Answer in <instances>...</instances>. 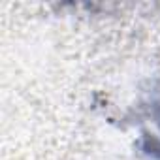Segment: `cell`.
<instances>
[{
	"label": "cell",
	"instance_id": "1",
	"mask_svg": "<svg viewBox=\"0 0 160 160\" xmlns=\"http://www.w3.org/2000/svg\"><path fill=\"white\" fill-rule=\"evenodd\" d=\"M154 119H156V124L160 126V104H154ZM141 151H143L147 156H152V158L160 160V136L143 134Z\"/></svg>",
	"mask_w": 160,
	"mask_h": 160
}]
</instances>
